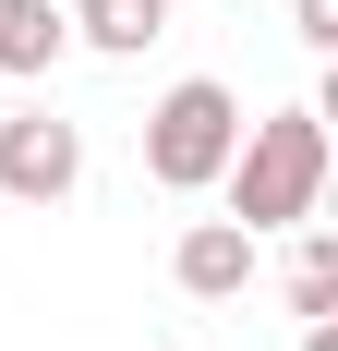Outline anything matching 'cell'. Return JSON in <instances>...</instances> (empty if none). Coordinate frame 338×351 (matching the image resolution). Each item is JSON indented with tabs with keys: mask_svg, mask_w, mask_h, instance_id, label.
<instances>
[{
	"mask_svg": "<svg viewBox=\"0 0 338 351\" xmlns=\"http://www.w3.org/2000/svg\"><path fill=\"white\" fill-rule=\"evenodd\" d=\"M326 109H266V121H242V145H230V170H218V194H230V218L266 243V230H302L314 206H326Z\"/></svg>",
	"mask_w": 338,
	"mask_h": 351,
	"instance_id": "obj_1",
	"label": "cell"
},
{
	"mask_svg": "<svg viewBox=\"0 0 338 351\" xmlns=\"http://www.w3.org/2000/svg\"><path fill=\"white\" fill-rule=\"evenodd\" d=\"M230 145H242V97L218 73H181V85L145 109V182H157V194H218Z\"/></svg>",
	"mask_w": 338,
	"mask_h": 351,
	"instance_id": "obj_2",
	"label": "cell"
},
{
	"mask_svg": "<svg viewBox=\"0 0 338 351\" xmlns=\"http://www.w3.org/2000/svg\"><path fill=\"white\" fill-rule=\"evenodd\" d=\"M73 182H85V134H73L61 109H12L0 121V194L12 206H61Z\"/></svg>",
	"mask_w": 338,
	"mask_h": 351,
	"instance_id": "obj_3",
	"label": "cell"
},
{
	"mask_svg": "<svg viewBox=\"0 0 338 351\" xmlns=\"http://www.w3.org/2000/svg\"><path fill=\"white\" fill-rule=\"evenodd\" d=\"M169 279L194 291V303H242V291H254V230H242V218H194V230L169 243Z\"/></svg>",
	"mask_w": 338,
	"mask_h": 351,
	"instance_id": "obj_4",
	"label": "cell"
},
{
	"mask_svg": "<svg viewBox=\"0 0 338 351\" xmlns=\"http://www.w3.org/2000/svg\"><path fill=\"white\" fill-rule=\"evenodd\" d=\"M169 36V0H73V49H97V61H145Z\"/></svg>",
	"mask_w": 338,
	"mask_h": 351,
	"instance_id": "obj_5",
	"label": "cell"
},
{
	"mask_svg": "<svg viewBox=\"0 0 338 351\" xmlns=\"http://www.w3.org/2000/svg\"><path fill=\"white\" fill-rule=\"evenodd\" d=\"M61 49H73V12H61V0H0V73H12V85L61 73Z\"/></svg>",
	"mask_w": 338,
	"mask_h": 351,
	"instance_id": "obj_6",
	"label": "cell"
},
{
	"mask_svg": "<svg viewBox=\"0 0 338 351\" xmlns=\"http://www.w3.org/2000/svg\"><path fill=\"white\" fill-rule=\"evenodd\" d=\"M290 315H338V243L302 218V243H290Z\"/></svg>",
	"mask_w": 338,
	"mask_h": 351,
	"instance_id": "obj_7",
	"label": "cell"
},
{
	"mask_svg": "<svg viewBox=\"0 0 338 351\" xmlns=\"http://www.w3.org/2000/svg\"><path fill=\"white\" fill-rule=\"evenodd\" d=\"M290 36L302 49H338V0H290Z\"/></svg>",
	"mask_w": 338,
	"mask_h": 351,
	"instance_id": "obj_8",
	"label": "cell"
},
{
	"mask_svg": "<svg viewBox=\"0 0 338 351\" xmlns=\"http://www.w3.org/2000/svg\"><path fill=\"white\" fill-rule=\"evenodd\" d=\"M302 351H338V315H302Z\"/></svg>",
	"mask_w": 338,
	"mask_h": 351,
	"instance_id": "obj_9",
	"label": "cell"
}]
</instances>
